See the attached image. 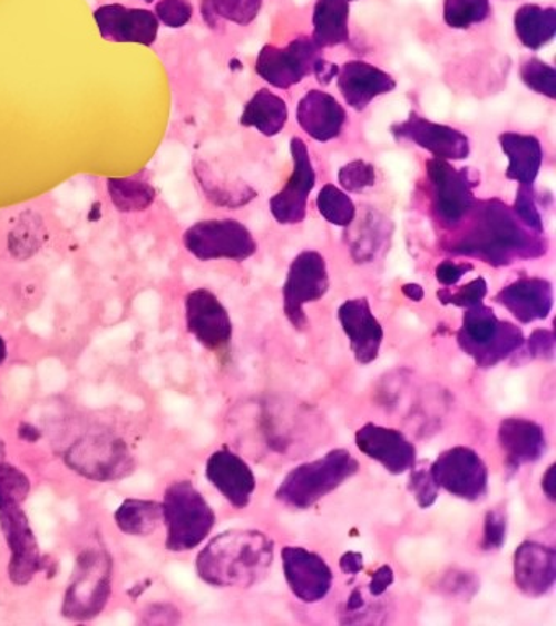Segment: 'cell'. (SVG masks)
<instances>
[{
  "mask_svg": "<svg viewBox=\"0 0 556 626\" xmlns=\"http://www.w3.org/2000/svg\"><path fill=\"white\" fill-rule=\"evenodd\" d=\"M466 231L445 242L447 252L508 266L517 260L540 258L548 250L544 234L526 227L511 207L499 199L475 203Z\"/></svg>",
  "mask_w": 556,
  "mask_h": 626,
  "instance_id": "cell-1",
  "label": "cell"
},
{
  "mask_svg": "<svg viewBox=\"0 0 556 626\" xmlns=\"http://www.w3.org/2000/svg\"><path fill=\"white\" fill-rule=\"evenodd\" d=\"M245 446L262 457L292 459L304 450L315 449L322 432L319 417L302 404L259 400L246 404L238 417Z\"/></svg>",
  "mask_w": 556,
  "mask_h": 626,
  "instance_id": "cell-2",
  "label": "cell"
},
{
  "mask_svg": "<svg viewBox=\"0 0 556 626\" xmlns=\"http://www.w3.org/2000/svg\"><path fill=\"white\" fill-rule=\"evenodd\" d=\"M274 558V541L259 530H228L201 551L199 578L216 587H250L262 581Z\"/></svg>",
  "mask_w": 556,
  "mask_h": 626,
  "instance_id": "cell-3",
  "label": "cell"
},
{
  "mask_svg": "<svg viewBox=\"0 0 556 626\" xmlns=\"http://www.w3.org/2000/svg\"><path fill=\"white\" fill-rule=\"evenodd\" d=\"M359 462L348 450L334 449L322 459L295 467L277 488L276 498L292 509L312 508L358 473Z\"/></svg>",
  "mask_w": 556,
  "mask_h": 626,
  "instance_id": "cell-4",
  "label": "cell"
},
{
  "mask_svg": "<svg viewBox=\"0 0 556 626\" xmlns=\"http://www.w3.org/2000/svg\"><path fill=\"white\" fill-rule=\"evenodd\" d=\"M457 341L478 368H495L523 346L524 335L516 325L499 320L491 309L481 304L467 309Z\"/></svg>",
  "mask_w": 556,
  "mask_h": 626,
  "instance_id": "cell-5",
  "label": "cell"
},
{
  "mask_svg": "<svg viewBox=\"0 0 556 626\" xmlns=\"http://www.w3.org/2000/svg\"><path fill=\"white\" fill-rule=\"evenodd\" d=\"M162 508L168 529L167 547L172 551L198 547L216 522L213 509L189 481L172 485Z\"/></svg>",
  "mask_w": 556,
  "mask_h": 626,
  "instance_id": "cell-6",
  "label": "cell"
},
{
  "mask_svg": "<svg viewBox=\"0 0 556 626\" xmlns=\"http://www.w3.org/2000/svg\"><path fill=\"white\" fill-rule=\"evenodd\" d=\"M183 244L201 262H211V260L244 262L256 252V242L252 232L234 219L201 221L185 232Z\"/></svg>",
  "mask_w": 556,
  "mask_h": 626,
  "instance_id": "cell-7",
  "label": "cell"
},
{
  "mask_svg": "<svg viewBox=\"0 0 556 626\" xmlns=\"http://www.w3.org/2000/svg\"><path fill=\"white\" fill-rule=\"evenodd\" d=\"M326 262L319 252L305 250L295 256L283 286L284 313L297 330L308 325L304 305L320 301L329 292Z\"/></svg>",
  "mask_w": 556,
  "mask_h": 626,
  "instance_id": "cell-8",
  "label": "cell"
},
{
  "mask_svg": "<svg viewBox=\"0 0 556 626\" xmlns=\"http://www.w3.org/2000/svg\"><path fill=\"white\" fill-rule=\"evenodd\" d=\"M426 170L432 186L435 213L447 228L459 227L475 206L474 182L466 170H457L449 160L429 158Z\"/></svg>",
  "mask_w": 556,
  "mask_h": 626,
  "instance_id": "cell-9",
  "label": "cell"
},
{
  "mask_svg": "<svg viewBox=\"0 0 556 626\" xmlns=\"http://www.w3.org/2000/svg\"><path fill=\"white\" fill-rule=\"evenodd\" d=\"M320 51L308 37L292 40L286 48L266 45L256 59V74L276 89H291L313 74V66L322 58Z\"/></svg>",
  "mask_w": 556,
  "mask_h": 626,
  "instance_id": "cell-10",
  "label": "cell"
},
{
  "mask_svg": "<svg viewBox=\"0 0 556 626\" xmlns=\"http://www.w3.org/2000/svg\"><path fill=\"white\" fill-rule=\"evenodd\" d=\"M431 470L438 487L456 498L478 501L487 495L488 467L475 450L464 446L446 450Z\"/></svg>",
  "mask_w": 556,
  "mask_h": 626,
  "instance_id": "cell-11",
  "label": "cell"
},
{
  "mask_svg": "<svg viewBox=\"0 0 556 626\" xmlns=\"http://www.w3.org/2000/svg\"><path fill=\"white\" fill-rule=\"evenodd\" d=\"M77 569L76 579L66 594L65 615L70 618L95 617L110 593V561L97 551H84Z\"/></svg>",
  "mask_w": 556,
  "mask_h": 626,
  "instance_id": "cell-12",
  "label": "cell"
},
{
  "mask_svg": "<svg viewBox=\"0 0 556 626\" xmlns=\"http://www.w3.org/2000/svg\"><path fill=\"white\" fill-rule=\"evenodd\" d=\"M291 156L294 170L286 186L271 198L270 209L274 219L283 225L301 224L308 216V202L315 186V170L308 146L301 137H292Z\"/></svg>",
  "mask_w": 556,
  "mask_h": 626,
  "instance_id": "cell-13",
  "label": "cell"
},
{
  "mask_svg": "<svg viewBox=\"0 0 556 626\" xmlns=\"http://www.w3.org/2000/svg\"><path fill=\"white\" fill-rule=\"evenodd\" d=\"M284 578L291 593L305 604L325 599L332 589L333 573L325 559L302 547L283 548Z\"/></svg>",
  "mask_w": 556,
  "mask_h": 626,
  "instance_id": "cell-14",
  "label": "cell"
},
{
  "mask_svg": "<svg viewBox=\"0 0 556 626\" xmlns=\"http://www.w3.org/2000/svg\"><path fill=\"white\" fill-rule=\"evenodd\" d=\"M397 139L408 140L442 160H464L470 156V140L459 129L429 121L417 113L392 126Z\"/></svg>",
  "mask_w": 556,
  "mask_h": 626,
  "instance_id": "cell-15",
  "label": "cell"
},
{
  "mask_svg": "<svg viewBox=\"0 0 556 626\" xmlns=\"http://www.w3.org/2000/svg\"><path fill=\"white\" fill-rule=\"evenodd\" d=\"M67 463L91 480H113L129 469V453L118 439L89 438L66 453Z\"/></svg>",
  "mask_w": 556,
  "mask_h": 626,
  "instance_id": "cell-16",
  "label": "cell"
},
{
  "mask_svg": "<svg viewBox=\"0 0 556 626\" xmlns=\"http://www.w3.org/2000/svg\"><path fill=\"white\" fill-rule=\"evenodd\" d=\"M186 325L207 350H223L232 338V322L220 299L207 290L186 295Z\"/></svg>",
  "mask_w": 556,
  "mask_h": 626,
  "instance_id": "cell-17",
  "label": "cell"
},
{
  "mask_svg": "<svg viewBox=\"0 0 556 626\" xmlns=\"http://www.w3.org/2000/svg\"><path fill=\"white\" fill-rule=\"evenodd\" d=\"M357 446L364 456L375 460L389 473L401 475L417 463L413 442L399 429L368 423L358 429Z\"/></svg>",
  "mask_w": 556,
  "mask_h": 626,
  "instance_id": "cell-18",
  "label": "cell"
},
{
  "mask_svg": "<svg viewBox=\"0 0 556 626\" xmlns=\"http://www.w3.org/2000/svg\"><path fill=\"white\" fill-rule=\"evenodd\" d=\"M94 17L105 40L143 46L156 43L158 20L150 10L113 3L95 10Z\"/></svg>",
  "mask_w": 556,
  "mask_h": 626,
  "instance_id": "cell-19",
  "label": "cell"
},
{
  "mask_svg": "<svg viewBox=\"0 0 556 626\" xmlns=\"http://www.w3.org/2000/svg\"><path fill=\"white\" fill-rule=\"evenodd\" d=\"M338 319L348 336L359 364L368 365L379 358L383 330L371 311L368 299H351L338 309Z\"/></svg>",
  "mask_w": 556,
  "mask_h": 626,
  "instance_id": "cell-20",
  "label": "cell"
},
{
  "mask_svg": "<svg viewBox=\"0 0 556 626\" xmlns=\"http://www.w3.org/2000/svg\"><path fill=\"white\" fill-rule=\"evenodd\" d=\"M0 526L12 550V563H10L12 581L17 584L30 581L38 569L40 558H38L37 541L28 526L27 516L20 509V502H0Z\"/></svg>",
  "mask_w": 556,
  "mask_h": 626,
  "instance_id": "cell-21",
  "label": "cell"
},
{
  "mask_svg": "<svg viewBox=\"0 0 556 626\" xmlns=\"http://www.w3.org/2000/svg\"><path fill=\"white\" fill-rule=\"evenodd\" d=\"M556 551L537 541H524L514 554V583L520 593L542 597L554 589Z\"/></svg>",
  "mask_w": 556,
  "mask_h": 626,
  "instance_id": "cell-22",
  "label": "cell"
},
{
  "mask_svg": "<svg viewBox=\"0 0 556 626\" xmlns=\"http://www.w3.org/2000/svg\"><path fill=\"white\" fill-rule=\"evenodd\" d=\"M207 480L234 508L248 506L256 480L248 463L231 450H217L207 460Z\"/></svg>",
  "mask_w": 556,
  "mask_h": 626,
  "instance_id": "cell-23",
  "label": "cell"
},
{
  "mask_svg": "<svg viewBox=\"0 0 556 626\" xmlns=\"http://www.w3.org/2000/svg\"><path fill=\"white\" fill-rule=\"evenodd\" d=\"M336 79L344 101L357 111L365 110L374 98L390 94L397 87L390 74L364 61H350L341 66Z\"/></svg>",
  "mask_w": 556,
  "mask_h": 626,
  "instance_id": "cell-24",
  "label": "cell"
},
{
  "mask_svg": "<svg viewBox=\"0 0 556 626\" xmlns=\"http://www.w3.org/2000/svg\"><path fill=\"white\" fill-rule=\"evenodd\" d=\"M498 441L505 453L506 467L519 471L527 463L537 462L547 449L544 428L526 418H506L498 429Z\"/></svg>",
  "mask_w": 556,
  "mask_h": 626,
  "instance_id": "cell-25",
  "label": "cell"
},
{
  "mask_svg": "<svg viewBox=\"0 0 556 626\" xmlns=\"http://www.w3.org/2000/svg\"><path fill=\"white\" fill-rule=\"evenodd\" d=\"M496 302L520 323L545 320L554 309V287L542 277H523L499 291Z\"/></svg>",
  "mask_w": 556,
  "mask_h": 626,
  "instance_id": "cell-26",
  "label": "cell"
},
{
  "mask_svg": "<svg viewBox=\"0 0 556 626\" xmlns=\"http://www.w3.org/2000/svg\"><path fill=\"white\" fill-rule=\"evenodd\" d=\"M297 123L312 139L329 143L343 131L347 111L326 91L311 90L299 101Z\"/></svg>",
  "mask_w": 556,
  "mask_h": 626,
  "instance_id": "cell-27",
  "label": "cell"
},
{
  "mask_svg": "<svg viewBox=\"0 0 556 626\" xmlns=\"http://www.w3.org/2000/svg\"><path fill=\"white\" fill-rule=\"evenodd\" d=\"M499 146L509 160L506 177L523 186H534L544 162L540 140L530 135L505 133L499 136Z\"/></svg>",
  "mask_w": 556,
  "mask_h": 626,
  "instance_id": "cell-28",
  "label": "cell"
},
{
  "mask_svg": "<svg viewBox=\"0 0 556 626\" xmlns=\"http://www.w3.org/2000/svg\"><path fill=\"white\" fill-rule=\"evenodd\" d=\"M350 2L348 0H316L313 9V43L320 49L347 43L350 40Z\"/></svg>",
  "mask_w": 556,
  "mask_h": 626,
  "instance_id": "cell-29",
  "label": "cell"
},
{
  "mask_svg": "<svg viewBox=\"0 0 556 626\" xmlns=\"http://www.w3.org/2000/svg\"><path fill=\"white\" fill-rule=\"evenodd\" d=\"M290 119L286 101L267 89L253 95L241 116V125L255 128L263 136L280 135Z\"/></svg>",
  "mask_w": 556,
  "mask_h": 626,
  "instance_id": "cell-30",
  "label": "cell"
},
{
  "mask_svg": "<svg viewBox=\"0 0 556 626\" xmlns=\"http://www.w3.org/2000/svg\"><path fill=\"white\" fill-rule=\"evenodd\" d=\"M514 30L520 43L537 51L555 38L556 9L526 3L514 16Z\"/></svg>",
  "mask_w": 556,
  "mask_h": 626,
  "instance_id": "cell-31",
  "label": "cell"
},
{
  "mask_svg": "<svg viewBox=\"0 0 556 626\" xmlns=\"http://www.w3.org/2000/svg\"><path fill=\"white\" fill-rule=\"evenodd\" d=\"M107 188L113 206L119 213H140L156 202V189L146 179L110 178Z\"/></svg>",
  "mask_w": 556,
  "mask_h": 626,
  "instance_id": "cell-32",
  "label": "cell"
},
{
  "mask_svg": "<svg viewBox=\"0 0 556 626\" xmlns=\"http://www.w3.org/2000/svg\"><path fill=\"white\" fill-rule=\"evenodd\" d=\"M116 524L129 536H149L164 519V508L153 501L129 499L116 512Z\"/></svg>",
  "mask_w": 556,
  "mask_h": 626,
  "instance_id": "cell-33",
  "label": "cell"
},
{
  "mask_svg": "<svg viewBox=\"0 0 556 626\" xmlns=\"http://www.w3.org/2000/svg\"><path fill=\"white\" fill-rule=\"evenodd\" d=\"M319 213L338 227H348L357 217V206L353 199L334 185H325L316 198Z\"/></svg>",
  "mask_w": 556,
  "mask_h": 626,
  "instance_id": "cell-34",
  "label": "cell"
},
{
  "mask_svg": "<svg viewBox=\"0 0 556 626\" xmlns=\"http://www.w3.org/2000/svg\"><path fill=\"white\" fill-rule=\"evenodd\" d=\"M490 0H446L445 22L456 30L485 22L490 17Z\"/></svg>",
  "mask_w": 556,
  "mask_h": 626,
  "instance_id": "cell-35",
  "label": "cell"
},
{
  "mask_svg": "<svg viewBox=\"0 0 556 626\" xmlns=\"http://www.w3.org/2000/svg\"><path fill=\"white\" fill-rule=\"evenodd\" d=\"M43 245V224L33 214H25L20 223L12 228L9 237L10 252L23 260L35 255Z\"/></svg>",
  "mask_w": 556,
  "mask_h": 626,
  "instance_id": "cell-36",
  "label": "cell"
},
{
  "mask_svg": "<svg viewBox=\"0 0 556 626\" xmlns=\"http://www.w3.org/2000/svg\"><path fill=\"white\" fill-rule=\"evenodd\" d=\"M263 0H204L203 16L220 17L237 25H248L256 19Z\"/></svg>",
  "mask_w": 556,
  "mask_h": 626,
  "instance_id": "cell-37",
  "label": "cell"
},
{
  "mask_svg": "<svg viewBox=\"0 0 556 626\" xmlns=\"http://www.w3.org/2000/svg\"><path fill=\"white\" fill-rule=\"evenodd\" d=\"M520 79L535 94L545 95L550 100H555L556 70L552 66L545 65L540 59H527L520 66Z\"/></svg>",
  "mask_w": 556,
  "mask_h": 626,
  "instance_id": "cell-38",
  "label": "cell"
},
{
  "mask_svg": "<svg viewBox=\"0 0 556 626\" xmlns=\"http://www.w3.org/2000/svg\"><path fill=\"white\" fill-rule=\"evenodd\" d=\"M408 490L414 496V501L418 502L421 509H429L438 501L439 490H441V488L436 483L431 463L418 462L411 467Z\"/></svg>",
  "mask_w": 556,
  "mask_h": 626,
  "instance_id": "cell-39",
  "label": "cell"
},
{
  "mask_svg": "<svg viewBox=\"0 0 556 626\" xmlns=\"http://www.w3.org/2000/svg\"><path fill=\"white\" fill-rule=\"evenodd\" d=\"M488 294V284L484 277L471 281L466 286L459 287L457 291H450L449 287H442L438 291V299L445 305H456V307L471 309L484 304V299Z\"/></svg>",
  "mask_w": 556,
  "mask_h": 626,
  "instance_id": "cell-40",
  "label": "cell"
},
{
  "mask_svg": "<svg viewBox=\"0 0 556 626\" xmlns=\"http://www.w3.org/2000/svg\"><path fill=\"white\" fill-rule=\"evenodd\" d=\"M338 182L347 192H364L375 185V167L365 160L350 162L338 172Z\"/></svg>",
  "mask_w": 556,
  "mask_h": 626,
  "instance_id": "cell-41",
  "label": "cell"
},
{
  "mask_svg": "<svg viewBox=\"0 0 556 626\" xmlns=\"http://www.w3.org/2000/svg\"><path fill=\"white\" fill-rule=\"evenodd\" d=\"M480 590V581L474 573L449 571L439 583V593L459 600H470Z\"/></svg>",
  "mask_w": 556,
  "mask_h": 626,
  "instance_id": "cell-42",
  "label": "cell"
},
{
  "mask_svg": "<svg viewBox=\"0 0 556 626\" xmlns=\"http://www.w3.org/2000/svg\"><path fill=\"white\" fill-rule=\"evenodd\" d=\"M513 211L517 219L526 227L533 228L537 234L545 235L544 219H542L540 211H538L537 203H535L533 186L519 185Z\"/></svg>",
  "mask_w": 556,
  "mask_h": 626,
  "instance_id": "cell-43",
  "label": "cell"
},
{
  "mask_svg": "<svg viewBox=\"0 0 556 626\" xmlns=\"http://www.w3.org/2000/svg\"><path fill=\"white\" fill-rule=\"evenodd\" d=\"M30 491L27 477L10 466H0V502H22Z\"/></svg>",
  "mask_w": 556,
  "mask_h": 626,
  "instance_id": "cell-44",
  "label": "cell"
},
{
  "mask_svg": "<svg viewBox=\"0 0 556 626\" xmlns=\"http://www.w3.org/2000/svg\"><path fill=\"white\" fill-rule=\"evenodd\" d=\"M506 532H508V515L503 509H491L485 517L481 548L487 551L499 550L506 541Z\"/></svg>",
  "mask_w": 556,
  "mask_h": 626,
  "instance_id": "cell-45",
  "label": "cell"
},
{
  "mask_svg": "<svg viewBox=\"0 0 556 626\" xmlns=\"http://www.w3.org/2000/svg\"><path fill=\"white\" fill-rule=\"evenodd\" d=\"M156 17L167 27L182 28L192 20L193 7L188 0H158Z\"/></svg>",
  "mask_w": 556,
  "mask_h": 626,
  "instance_id": "cell-46",
  "label": "cell"
},
{
  "mask_svg": "<svg viewBox=\"0 0 556 626\" xmlns=\"http://www.w3.org/2000/svg\"><path fill=\"white\" fill-rule=\"evenodd\" d=\"M529 354L537 359H552L555 354V335L550 330H535L529 338Z\"/></svg>",
  "mask_w": 556,
  "mask_h": 626,
  "instance_id": "cell-47",
  "label": "cell"
},
{
  "mask_svg": "<svg viewBox=\"0 0 556 626\" xmlns=\"http://www.w3.org/2000/svg\"><path fill=\"white\" fill-rule=\"evenodd\" d=\"M470 271H474L471 263H452L447 260L436 268V280L445 287L456 286Z\"/></svg>",
  "mask_w": 556,
  "mask_h": 626,
  "instance_id": "cell-48",
  "label": "cell"
},
{
  "mask_svg": "<svg viewBox=\"0 0 556 626\" xmlns=\"http://www.w3.org/2000/svg\"><path fill=\"white\" fill-rule=\"evenodd\" d=\"M393 579H396L393 569L389 565L380 566L378 571L372 575L371 583H369V594L374 597L383 596L387 589L392 586Z\"/></svg>",
  "mask_w": 556,
  "mask_h": 626,
  "instance_id": "cell-49",
  "label": "cell"
},
{
  "mask_svg": "<svg viewBox=\"0 0 556 626\" xmlns=\"http://www.w3.org/2000/svg\"><path fill=\"white\" fill-rule=\"evenodd\" d=\"M338 72H340V68L336 65H332V62L325 61L323 58H320L315 66H313L316 82L322 84V86L332 84V80L336 79Z\"/></svg>",
  "mask_w": 556,
  "mask_h": 626,
  "instance_id": "cell-50",
  "label": "cell"
},
{
  "mask_svg": "<svg viewBox=\"0 0 556 626\" xmlns=\"http://www.w3.org/2000/svg\"><path fill=\"white\" fill-rule=\"evenodd\" d=\"M340 568L347 575H358L364 569V558L358 551H348L340 559Z\"/></svg>",
  "mask_w": 556,
  "mask_h": 626,
  "instance_id": "cell-51",
  "label": "cell"
},
{
  "mask_svg": "<svg viewBox=\"0 0 556 626\" xmlns=\"http://www.w3.org/2000/svg\"><path fill=\"white\" fill-rule=\"evenodd\" d=\"M365 608V599L364 594H362L361 589H354L353 593L350 594L347 600V612L344 615L350 614L354 615L358 612L364 610Z\"/></svg>",
  "mask_w": 556,
  "mask_h": 626,
  "instance_id": "cell-52",
  "label": "cell"
},
{
  "mask_svg": "<svg viewBox=\"0 0 556 626\" xmlns=\"http://www.w3.org/2000/svg\"><path fill=\"white\" fill-rule=\"evenodd\" d=\"M555 466L548 467L547 473L542 478V490H544L550 501L556 499Z\"/></svg>",
  "mask_w": 556,
  "mask_h": 626,
  "instance_id": "cell-53",
  "label": "cell"
},
{
  "mask_svg": "<svg viewBox=\"0 0 556 626\" xmlns=\"http://www.w3.org/2000/svg\"><path fill=\"white\" fill-rule=\"evenodd\" d=\"M401 292H403V295H407V297L413 302H421L425 297V291L420 284H404V286L401 287Z\"/></svg>",
  "mask_w": 556,
  "mask_h": 626,
  "instance_id": "cell-54",
  "label": "cell"
},
{
  "mask_svg": "<svg viewBox=\"0 0 556 626\" xmlns=\"http://www.w3.org/2000/svg\"><path fill=\"white\" fill-rule=\"evenodd\" d=\"M6 359V343H3L2 338H0V362H3Z\"/></svg>",
  "mask_w": 556,
  "mask_h": 626,
  "instance_id": "cell-55",
  "label": "cell"
},
{
  "mask_svg": "<svg viewBox=\"0 0 556 626\" xmlns=\"http://www.w3.org/2000/svg\"><path fill=\"white\" fill-rule=\"evenodd\" d=\"M144 2H154V0H144Z\"/></svg>",
  "mask_w": 556,
  "mask_h": 626,
  "instance_id": "cell-56",
  "label": "cell"
},
{
  "mask_svg": "<svg viewBox=\"0 0 556 626\" xmlns=\"http://www.w3.org/2000/svg\"><path fill=\"white\" fill-rule=\"evenodd\" d=\"M348 2H354V0H348Z\"/></svg>",
  "mask_w": 556,
  "mask_h": 626,
  "instance_id": "cell-57",
  "label": "cell"
}]
</instances>
